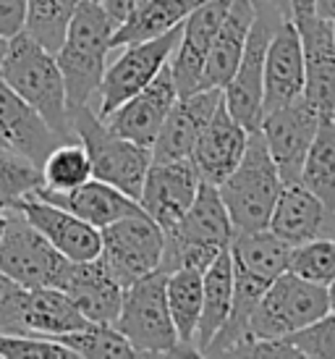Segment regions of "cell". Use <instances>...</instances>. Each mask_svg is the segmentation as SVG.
I'll return each mask as SVG.
<instances>
[{
    "label": "cell",
    "instance_id": "cell-1",
    "mask_svg": "<svg viewBox=\"0 0 335 359\" xmlns=\"http://www.w3.org/2000/svg\"><path fill=\"white\" fill-rule=\"evenodd\" d=\"M113 29L116 24L110 21L100 0H79V6L71 13L63 42L55 50L69 110L92 105L97 97L108 55L113 53Z\"/></svg>",
    "mask_w": 335,
    "mask_h": 359
},
{
    "label": "cell",
    "instance_id": "cell-2",
    "mask_svg": "<svg viewBox=\"0 0 335 359\" xmlns=\"http://www.w3.org/2000/svg\"><path fill=\"white\" fill-rule=\"evenodd\" d=\"M0 79L19 97L29 102L58 137H63L66 142L76 140L71 131L66 84H63V74L58 69L55 53L42 48L27 32H19L16 37H11Z\"/></svg>",
    "mask_w": 335,
    "mask_h": 359
},
{
    "label": "cell",
    "instance_id": "cell-3",
    "mask_svg": "<svg viewBox=\"0 0 335 359\" xmlns=\"http://www.w3.org/2000/svg\"><path fill=\"white\" fill-rule=\"evenodd\" d=\"M116 330L131 344L137 357H197L178 341L165 302V273L152 270L123 289Z\"/></svg>",
    "mask_w": 335,
    "mask_h": 359
},
{
    "label": "cell",
    "instance_id": "cell-4",
    "mask_svg": "<svg viewBox=\"0 0 335 359\" xmlns=\"http://www.w3.org/2000/svg\"><path fill=\"white\" fill-rule=\"evenodd\" d=\"M163 233H165V247H163V259L158 268L163 273H170L176 268L205 270L220 252L228 250L233 226L215 184L199 181L191 208L173 229Z\"/></svg>",
    "mask_w": 335,
    "mask_h": 359
},
{
    "label": "cell",
    "instance_id": "cell-5",
    "mask_svg": "<svg viewBox=\"0 0 335 359\" xmlns=\"http://www.w3.org/2000/svg\"><path fill=\"white\" fill-rule=\"evenodd\" d=\"M283 179L259 129L249 131L247 150L236 168L217 184V194L228 210L233 231L267 229Z\"/></svg>",
    "mask_w": 335,
    "mask_h": 359
},
{
    "label": "cell",
    "instance_id": "cell-6",
    "mask_svg": "<svg viewBox=\"0 0 335 359\" xmlns=\"http://www.w3.org/2000/svg\"><path fill=\"white\" fill-rule=\"evenodd\" d=\"M71 131L84 144L92 165V179H100L121 189L139 202L142 184L152 163V150L118 137L105 126V121L92 110V105L69 110Z\"/></svg>",
    "mask_w": 335,
    "mask_h": 359
},
{
    "label": "cell",
    "instance_id": "cell-7",
    "mask_svg": "<svg viewBox=\"0 0 335 359\" xmlns=\"http://www.w3.org/2000/svg\"><path fill=\"white\" fill-rule=\"evenodd\" d=\"M254 19L233 76L223 87V102L231 116L247 131L259 129L262 121V71H265L267 45L280 21L291 16V0H252Z\"/></svg>",
    "mask_w": 335,
    "mask_h": 359
},
{
    "label": "cell",
    "instance_id": "cell-8",
    "mask_svg": "<svg viewBox=\"0 0 335 359\" xmlns=\"http://www.w3.org/2000/svg\"><path fill=\"white\" fill-rule=\"evenodd\" d=\"M330 312L327 286L299 278L291 270H283L262 299L257 302L249 328L254 339H280L312 325L315 320Z\"/></svg>",
    "mask_w": 335,
    "mask_h": 359
},
{
    "label": "cell",
    "instance_id": "cell-9",
    "mask_svg": "<svg viewBox=\"0 0 335 359\" xmlns=\"http://www.w3.org/2000/svg\"><path fill=\"white\" fill-rule=\"evenodd\" d=\"M100 255L108 273L126 289L128 283L160 268L165 233L147 212H134L100 229Z\"/></svg>",
    "mask_w": 335,
    "mask_h": 359
},
{
    "label": "cell",
    "instance_id": "cell-10",
    "mask_svg": "<svg viewBox=\"0 0 335 359\" xmlns=\"http://www.w3.org/2000/svg\"><path fill=\"white\" fill-rule=\"evenodd\" d=\"M178 37H181V27L165 32L160 37H152V40L131 42V45L118 48L121 55L110 66H105L102 81L97 87L95 113L100 118H105L110 110H116L121 102L137 95L142 87H147L149 81L158 76V71L165 66L173 48L178 45Z\"/></svg>",
    "mask_w": 335,
    "mask_h": 359
},
{
    "label": "cell",
    "instance_id": "cell-11",
    "mask_svg": "<svg viewBox=\"0 0 335 359\" xmlns=\"http://www.w3.org/2000/svg\"><path fill=\"white\" fill-rule=\"evenodd\" d=\"M6 212L8 220L0 236V273L24 289L55 286L66 257L16 208Z\"/></svg>",
    "mask_w": 335,
    "mask_h": 359
},
{
    "label": "cell",
    "instance_id": "cell-12",
    "mask_svg": "<svg viewBox=\"0 0 335 359\" xmlns=\"http://www.w3.org/2000/svg\"><path fill=\"white\" fill-rule=\"evenodd\" d=\"M320 118H322V113L301 95L299 100L288 102L283 108L267 110L259 121V134L275 160L283 184L299 181L306 150L315 140Z\"/></svg>",
    "mask_w": 335,
    "mask_h": 359
},
{
    "label": "cell",
    "instance_id": "cell-13",
    "mask_svg": "<svg viewBox=\"0 0 335 359\" xmlns=\"http://www.w3.org/2000/svg\"><path fill=\"white\" fill-rule=\"evenodd\" d=\"M199 173L191 160H152L142 184L139 205L160 229H173L191 208L199 189Z\"/></svg>",
    "mask_w": 335,
    "mask_h": 359
},
{
    "label": "cell",
    "instance_id": "cell-14",
    "mask_svg": "<svg viewBox=\"0 0 335 359\" xmlns=\"http://www.w3.org/2000/svg\"><path fill=\"white\" fill-rule=\"evenodd\" d=\"M228 3L231 0H205L181 24L178 45L173 48L170 58H168L178 97H186L191 92L202 90L205 60H207L210 45L215 40L217 27L226 16Z\"/></svg>",
    "mask_w": 335,
    "mask_h": 359
},
{
    "label": "cell",
    "instance_id": "cell-15",
    "mask_svg": "<svg viewBox=\"0 0 335 359\" xmlns=\"http://www.w3.org/2000/svg\"><path fill=\"white\" fill-rule=\"evenodd\" d=\"M176 100V84H173V76H170V66L165 63L147 87H142L137 95L123 100L116 110H110L102 121L118 137L152 150V142H155L168 110L173 108Z\"/></svg>",
    "mask_w": 335,
    "mask_h": 359
},
{
    "label": "cell",
    "instance_id": "cell-16",
    "mask_svg": "<svg viewBox=\"0 0 335 359\" xmlns=\"http://www.w3.org/2000/svg\"><path fill=\"white\" fill-rule=\"evenodd\" d=\"M267 229L288 247L312 239H335V210L327 208L301 181H286L280 187Z\"/></svg>",
    "mask_w": 335,
    "mask_h": 359
},
{
    "label": "cell",
    "instance_id": "cell-17",
    "mask_svg": "<svg viewBox=\"0 0 335 359\" xmlns=\"http://www.w3.org/2000/svg\"><path fill=\"white\" fill-rule=\"evenodd\" d=\"M55 289L69 294V299L79 307L89 323L113 325L118 318L123 286L108 273L102 259H66Z\"/></svg>",
    "mask_w": 335,
    "mask_h": 359
},
{
    "label": "cell",
    "instance_id": "cell-18",
    "mask_svg": "<svg viewBox=\"0 0 335 359\" xmlns=\"http://www.w3.org/2000/svg\"><path fill=\"white\" fill-rule=\"evenodd\" d=\"M304 95V55L301 37L294 19L280 21L267 45L265 71H262V116L267 110L283 108Z\"/></svg>",
    "mask_w": 335,
    "mask_h": 359
},
{
    "label": "cell",
    "instance_id": "cell-19",
    "mask_svg": "<svg viewBox=\"0 0 335 359\" xmlns=\"http://www.w3.org/2000/svg\"><path fill=\"white\" fill-rule=\"evenodd\" d=\"M301 37L304 55V97L322 116H330L335 108V45L330 21L317 13L291 16Z\"/></svg>",
    "mask_w": 335,
    "mask_h": 359
},
{
    "label": "cell",
    "instance_id": "cell-20",
    "mask_svg": "<svg viewBox=\"0 0 335 359\" xmlns=\"http://www.w3.org/2000/svg\"><path fill=\"white\" fill-rule=\"evenodd\" d=\"M24 218L55 247L66 259H95L100 255V229L89 226L87 220L74 215L69 210L37 197L34 191L27 194L16 205Z\"/></svg>",
    "mask_w": 335,
    "mask_h": 359
},
{
    "label": "cell",
    "instance_id": "cell-21",
    "mask_svg": "<svg viewBox=\"0 0 335 359\" xmlns=\"http://www.w3.org/2000/svg\"><path fill=\"white\" fill-rule=\"evenodd\" d=\"M60 142L66 140L58 137L29 102L0 79V144L42 168L45 158Z\"/></svg>",
    "mask_w": 335,
    "mask_h": 359
},
{
    "label": "cell",
    "instance_id": "cell-22",
    "mask_svg": "<svg viewBox=\"0 0 335 359\" xmlns=\"http://www.w3.org/2000/svg\"><path fill=\"white\" fill-rule=\"evenodd\" d=\"M220 100H223V90H215V87L178 97L173 108L168 110L158 137L152 142V160H191L199 131L212 118Z\"/></svg>",
    "mask_w": 335,
    "mask_h": 359
},
{
    "label": "cell",
    "instance_id": "cell-23",
    "mask_svg": "<svg viewBox=\"0 0 335 359\" xmlns=\"http://www.w3.org/2000/svg\"><path fill=\"white\" fill-rule=\"evenodd\" d=\"M249 131L238 123L226 102L220 100L212 118L199 131L197 144L191 150V163L197 168L199 179L207 184H220L231 170L236 168L244 150H247Z\"/></svg>",
    "mask_w": 335,
    "mask_h": 359
},
{
    "label": "cell",
    "instance_id": "cell-24",
    "mask_svg": "<svg viewBox=\"0 0 335 359\" xmlns=\"http://www.w3.org/2000/svg\"><path fill=\"white\" fill-rule=\"evenodd\" d=\"M34 194L58 205V208L69 210L74 215H79L81 220H87L95 229H105L118 218L142 212V205L134 197H128L121 189L100 179H89L69 191H53L40 187V189H34Z\"/></svg>",
    "mask_w": 335,
    "mask_h": 359
},
{
    "label": "cell",
    "instance_id": "cell-25",
    "mask_svg": "<svg viewBox=\"0 0 335 359\" xmlns=\"http://www.w3.org/2000/svg\"><path fill=\"white\" fill-rule=\"evenodd\" d=\"M254 19V3L252 0H231L220 27L215 32V40L210 45L205 74H202V90H223L228 79L233 76L244 45L249 37V27Z\"/></svg>",
    "mask_w": 335,
    "mask_h": 359
},
{
    "label": "cell",
    "instance_id": "cell-26",
    "mask_svg": "<svg viewBox=\"0 0 335 359\" xmlns=\"http://www.w3.org/2000/svg\"><path fill=\"white\" fill-rule=\"evenodd\" d=\"M21 325H24V333H32V336L58 339V336L87 328L92 323L69 299V294H63L55 286H40V289L24 291Z\"/></svg>",
    "mask_w": 335,
    "mask_h": 359
},
{
    "label": "cell",
    "instance_id": "cell-27",
    "mask_svg": "<svg viewBox=\"0 0 335 359\" xmlns=\"http://www.w3.org/2000/svg\"><path fill=\"white\" fill-rule=\"evenodd\" d=\"M231 302H233V265H231V252L223 250L202 273V312L194 336V349L199 357L205 354L212 336L223 328L231 312Z\"/></svg>",
    "mask_w": 335,
    "mask_h": 359
},
{
    "label": "cell",
    "instance_id": "cell-28",
    "mask_svg": "<svg viewBox=\"0 0 335 359\" xmlns=\"http://www.w3.org/2000/svg\"><path fill=\"white\" fill-rule=\"evenodd\" d=\"M205 0H147L142 8H137L126 21H121L113 29V50H118L131 42H144L160 37L165 32L176 29L184 24L189 13L199 8Z\"/></svg>",
    "mask_w": 335,
    "mask_h": 359
},
{
    "label": "cell",
    "instance_id": "cell-29",
    "mask_svg": "<svg viewBox=\"0 0 335 359\" xmlns=\"http://www.w3.org/2000/svg\"><path fill=\"white\" fill-rule=\"evenodd\" d=\"M202 273L205 270L194 268H176L165 273L168 312H170V320L176 325L178 341L186 344L189 349H194L199 312H202Z\"/></svg>",
    "mask_w": 335,
    "mask_h": 359
},
{
    "label": "cell",
    "instance_id": "cell-30",
    "mask_svg": "<svg viewBox=\"0 0 335 359\" xmlns=\"http://www.w3.org/2000/svg\"><path fill=\"white\" fill-rule=\"evenodd\" d=\"M299 181H301L309 191H315L327 208L335 210V121H333V116H322V118H320L315 140H312L309 150H306Z\"/></svg>",
    "mask_w": 335,
    "mask_h": 359
},
{
    "label": "cell",
    "instance_id": "cell-31",
    "mask_svg": "<svg viewBox=\"0 0 335 359\" xmlns=\"http://www.w3.org/2000/svg\"><path fill=\"white\" fill-rule=\"evenodd\" d=\"M42 187L53 191H69L92 179L89 155L79 140L60 142L42 163Z\"/></svg>",
    "mask_w": 335,
    "mask_h": 359
},
{
    "label": "cell",
    "instance_id": "cell-32",
    "mask_svg": "<svg viewBox=\"0 0 335 359\" xmlns=\"http://www.w3.org/2000/svg\"><path fill=\"white\" fill-rule=\"evenodd\" d=\"M76 6H79V0H29L24 32L40 42L42 48L55 53L63 42L69 19Z\"/></svg>",
    "mask_w": 335,
    "mask_h": 359
},
{
    "label": "cell",
    "instance_id": "cell-33",
    "mask_svg": "<svg viewBox=\"0 0 335 359\" xmlns=\"http://www.w3.org/2000/svg\"><path fill=\"white\" fill-rule=\"evenodd\" d=\"M42 187L40 168L19 152L0 144V210H13L27 194Z\"/></svg>",
    "mask_w": 335,
    "mask_h": 359
},
{
    "label": "cell",
    "instance_id": "cell-34",
    "mask_svg": "<svg viewBox=\"0 0 335 359\" xmlns=\"http://www.w3.org/2000/svg\"><path fill=\"white\" fill-rule=\"evenodd\" d=\"M55 341L63 344L74 357H137L131 344L116 330V325L92 323L87 328L58 336Z\"/></svg>",
    "mask_w": 335,
    "mask_h": 359
},
{
    "label": "cell",
    "instance_id": "cell-35",
    "mask_svg": "<svg viewBox=\"0 0 335 359\" xmlns=\"http://www.w3.org/2000/svg\"><path fill=\"white\" fill-rule=\"evenodd\" d=\"M286 270L304 280L330 286L335 280V239H312L291 247Z\"/></svg>",
    "mask_w": 335,
    "mask_h": 359
},
{
    "label": "cell",
    "instance_id": "cell-36",
    "mask_svg": "<svg viewBox=\"0 0 335 359\" xmlns=\"http://www.w3.org/2000/svg\"><path fill=\"white\" fill-rule=\"evenodd\" d=\"M63 344L32 333H0V359H69Z\"/></svg>",
    "mask_w": 335,
    "mask_h": 359
},
{
    "label": "cell",
    "instance_id": "cell-37",
    "mask_svg": "<svg viewBox=\"0 0 335 359\" xmlns=\"http://www.w3.org/2000/svg\"><path fill=\"white\" fill-rule=\"evenodd\" d=\"M286 339L299 349L301 357L335 359V312H327L312 325L296 330Z\"/></svg>",
    "mask_w": 335,
    "mask_h": 359
},
{
    "label": "cell",
    "instance_id": "cell-38",
    "mask_svg": "<svg viewBox=\"0 0 335 359\" xmlns=\"http://www.w3.org/2000/svg\"><path fill=\"white\" fill-rule=\"evenodd\" d=\"M27 3L29 0H0V34L3 37H16L24 32L27 21Z\"/></svg>",
    "mask_w": 335,
    "mask_h": 359
},
{
    "label": "cell",
    "instance_id": "cell-39",
    "mask_svg": "<svg viewBox=\"0 0 335 359\" xmlns=\"http://www.w3.org/2000/svg\"><path fill=\"white\" fill-rule=\"evenodd\" d=\"M247 357H286V359L296 357V359H301V354H299V349H296L286 336H280V339H254L252 344H249Z\"/></svg>",
    "mask_w": 335,
    "mask_h": 359
},
{
    "label": "cell",
    "instance_id": "cell-40",
    "mask_svg": "<svg viewBox=\"0 0 335 359\" xmlns=\"http://www.w3.org/2000/svg\"><path fill=\"white\" fill-rule=\"evenodd\" d=\"M102 3V8H105V13L110 16V21L118 27L121 21H126L131 13L137 8H142L147 0H100Z\"/></svg>",
    "mask_w": 335,
    "mask_h": 359
},
{
    "label": "cell",
    "instance_id": "cell-41",
    "mask_svg": "<svg viewBox=\"0 0 335 359\" xmlns=\"http://www.w3.org/2000/svg\"><path fill=\"white\" fill-rule=\"evenodd\" d=\"M315 13L320 19H335V0H315Z\"/></svg>",
    "mask_w": 335,
    "mask_h": 359
},
{
    "label": "cell",
    "instance_id": "cell-42",
    "mask_svg": "<svg viewBox=\"0 0 335 359\" xmlns=\"http://www.w3.org/2000/svg\"><path fill=\"white\" fill-rule=\"evenodd\" d=\"M315 13V0H291V16Z\"/></svg>",
    "mask_w": 335,
    "mask_h": 359
},
{
    "label": "cell",
    "instance_id": "cell-43",
    "mask_svg": "<svg viewBox=\"0 0 335 359\" xmlns=\"http://www.w3.org/2000/svg\"><path fill=\"white\" fill-rule=\"evenodd\" d=\"M8 45H11L8 37H3V34H0V71H3V63H6V55H8Z\"/></svg>",
    "mask_w": 335,
    "mask_h": 359
},
{
    "label": "cell",
    "instance_id": "cell-44",
    "mask_svg": "<svg viewBox=\"0 0 335 359\" xmlns=\"http://www.w3.org/2000/svg\"><path fill=\"white\" fill-rule=\"evenodd\" d=\"M327 302H330V312H335V280L327 286Z\"/></svg>",
    "mask_w": 335,
    "mask_h": 359
},
{
    "label": "cell",
    "instance_id": "cell-45",
    "mask_svg": "<svg viewBox=\"0 0 335 359\" xmlns=\"http://www.w3.org/2000/svg\"><path fill=\"white\" fill-rule=\"evenodd\" d=\"M6 220H8V212L0 210V236H3V231H6Z\"/></svg>",
    "mask_w": 335,
    "mask_h": 359
},
{
    "label": "cell",
    "instance_id": "cell-46",
    "mask_svg": "<svg viewBox=\"0 0 335 359\" xmlns=\"http://www.w3.org/2000/svg\"><path fill=\"white\" fill-rule=\"evenodd\" d=\"M330 29H333V45H335V19L330 21Z\"/></svg>",
    "mask_w": 335,
    "mask_h": 359
},
{
    "label": "cell",
    "instance_id": "cell-47",
    "mask_svg": "<svg viewBox=\"0 0 335 359\" xmlns=\"http://www.w3.org/2000/svg\"><path fill=\"white\" fill-rule=\"evenodd\" d=\"M330 116H333V121H335V108H333V113H330Z\"/></svg>",
    "mask_w": 335,
    "mask_h": 359
}]
</instances>
